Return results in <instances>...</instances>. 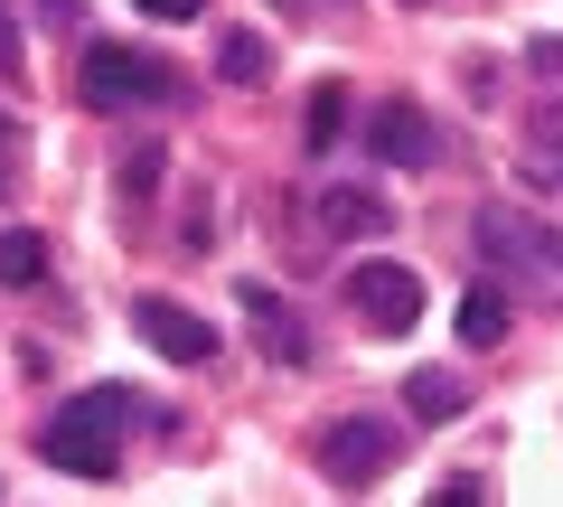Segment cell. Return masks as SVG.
<instances>
[{"label":"cell","instance_id":"6da1fadb","mask_svg":"<svg viewBox=\"0 0 563 507\" xmlns=\"http://www.w3.org/2000/svg\"><path fill=\"white\" fill-rule=\"evenodd\" d=\"M141 414V395L132 386H95V395H76L66 414H47L38 423V461L47 470H66V480H113L122 470V442L113 432Z\"/></svg>","mask_w":563,"mask_h":507},{"label":"cell","instance_id":"7a4b0ae2","mask_svg":"<svg viewBox=\"0 0 563 507\" xmlns=\"http://www.w3.org/2000/svg\"><path fill=\"white\" fill-rule=\"evenodd\" d=\"M76 85H85V103H103V113H132V103H179V76H169L161 57H141V47H122V38H95L76 57Z\"/></svg>","mask_w":563,"mask_h":507},{"label":"cell","instance_id":"3957f363","mask_svg":"<svg viewBox=\"0 0 563 507\" xmlns=\"http://www.w3.org/2000/svg\"><path fill=\"white\" fill-rule=\"evenodd\" d=\"M479 254L498 273H526V283H563V235L544 217H526V207H479Z\"/></svg>","mask_w":563,"mask_h":507},{"label":"cell","instance_id":"277c9868","mask_svg":"<svg viewBox=\"0 0 563 507\" xmlns=\"http://www.w3.org/2000/svg\"><path fill=\"white\" fill-rule=\"evenodd\" d=\"M395 423H385V414H339V423L320 432V470L339 488H366V480H385V470H395Z\"/></svg>","mask_w":563,"mask_h":507},{"label":"cell","instance_id":"5b68a950","mask_svg":"<svg viewBox=\"0 0 563 507\" xmlns=\"http://www.w3.org/2000/svg\"><path fill=\"white\" fill-rule=\"evenodd\" d=\"M132 329H141V348H161L169 366H207V357H217V329H207L188 301H161V291H141V301H132Z\"/></svg>","mask_w":563,"mask_h":507},{"label":"cell","instance_id":"8992f818","mask_svg":"<svg viewBox=\"0 0 563 507\" xmlns=\"http://www.w3.org/2000/svg\"><path fill=\"white\" fill-rule=\"evenodd\" d=\"M347 301H357V320H376V329H413L422 320L413 264H357V273H347Z\"/></svg>","mask_w":563,"mask_h":507},{"label":"cell","instance_id":"52a82bcc","mask_svg":"<svg viewBox=\"0 0 563 507\" xmlns=\"http://www.w3.org/2000/svg\"><path fill=\"white\" fill-rule=\"evenodd\" d=\"M235 310L263 329V357H273V366H310V329H301V310L282 301V291H263V283H235Z\"/></svg>","mask_w":563,"mask_h":507},{"label":"cell","instance_id":"ba28073f","mask_svg":"<svg viewBox=\"0 0 563 507\" xmlns=\"http://www.w3.org/2000/svg\"><path fill=\"white\" fill-rule=\"evenodd\" d=\"M310 225H320L329 244H366L395 225V207H385V188H320L310 198Z\"/></svg>","mask_w":563,"mask_h":507},{"label":"cell","instance_id":"9c48e42d","mask_svg":"<svg viewBox=\"0 0 563 507\" xmlns=\"http://www.w3.org/2000/svg\"><path fill=\"white\" fill-rule=\"evenodd\" d=\"M366 142H376L385 169H432V161H442V132L422 122V103H385V113L366 122Z\"/></svg>","mask_w":563,"mask_h":507},{"label":"cell","instance_id":"30bf717a","mask_svg":"<svg viewBox=\"0 0 563 507\" xmlns=\"http://www.w3.org/2000/svg\"><path fill=\"white\" fill-rule=\"evenodd\" d=\"M47 283V235L38 225H0V291H38Z\"/></svg>","mask_w":563,"mask_h":507},{"label":"cell","instance_id":"8fae6325","mask_svg":"<svg viewBox=\"0 0 563 507\" xmlns=\"http://www.w3.org/2000/svg\"><path fill=\"white\" fill-rule=\"evenodd\" d=\"M461 405H470V395H461L451 366H413V376H404V414H422V423H451Z\"/></svg>","mask_w":563,"mask_h":507},{"label":"cell","instance_id":"7c38bea8","mask_svg":"<svg viewBox=\"0 0 563 507\" xmlns=\"http://www.w3.org/2000/svg\"><path fill=\"white\" fill-rule=\"evenodd\" d=\"M507 339V291L498 283H470L461 291V348H498Z\"/></svg>","mask_w":563,"mask_h":507},{"label":"cell","instance_id":"4fadbf2b","mask_svg":"<svg viewBox=\"0 0 563 507\" xmlns=\"http://www.w3.org/2000/svg\"><path fill=\"white\" fill-rule=\"evenodd\" d=\"M339 132H347V85L329 76V85H310V103H301V142H310V151H329Z\"/></svg>","mask_w":563,"mask_h":507},{"label":"cell","instance_id":"5bb4252c","mask_svg":"<svg viewBox=\"0 0 563 507\" xmlns=\"http://www.w3.org/2000/svg\"><path fill=\"white\" fill-rule=\"evenodd\" d=\"M217 76L225 85H263V76H273V47H263L254 29H225V38H217Z\"/></svg>","mask_w":563,"mask_h":507},{"label":"cell","instance_id":"9a60e30c","mask_svg":"<svg viewBox=\"0 0 563 507\" xmlns=\"http://www.w3.org/2000/svg\"><path fill=\"white\" fill-rule=\"evenodd\" d=\"M526 169L536 179H563V103H536V122H526Z\"/></svg>","mask_w":563,"mask_h":507},{"label":"cell","instance_id":"2e32d148","mask_svg":"<svg viewBox=\"0 0 563 507\" xmlns=\"http://www.w3.org/2000/svg\"><path fill=\"white\" fill-rule=\"evenodd\" d=\"M422 507H488V488H479V480H442Z\"/></svg>","mask_w":563,"mask_h":507},{"label":"cell","instance_id":"e0dca14e","mask_svg":"<svg viewBox=\"0 0 563 507\" xmlns=\"http://www.w3.org/2000/svg\"><path fill=\"white\" fill-rule=\"evenodd\" d=\"M151 179H161V151H132V161H122V188H132V198H141V188H151Z\"/></svg>","mask_w":563,"mask_h":507},{"label":"cell","instance_id":"ac0fdd59","mask_svg":"<svg viewBox=\"0 0 563 507\" xmlns=\"http://www.w3.org/2000/svg\"><path fill=\"white\" fill-rule=\"evenodd\" d=\"M132 10H141V20H198L207 0H132Z\"/></svg>","mask_w":563,"mask_h":507},{"label":"cell","instance_id":"d6986e66","mask_svg":"<svg viewBox=\"0 0 563 507\" xmlns=\"http://www.w3.org/2000/svg\"><path fill=\"white\" fill-rule=\"evenodd\" d=\"M0 76L20 85V29H10V10H0Z\"/></svg>","mask_w":563,"mask_h":507},{"label":"cell","instance_id":"ffe728a7","mask_svg":"<svg viewBox=\"0 0 563 507\" xmlns=\"http://www.w3.org/2000/svg\"><path fill=\"white\" fill-rule=\"evenodd\" d=\"M10 169H20V132H10V113H0V188H10Z\"/></svg>","mask_w":563,"mask_h":507},{"label":"cell","instance_id":"44dd1931","mask_svg":"<svg viewBox=\"0 0 563 507\" xmlns=\"http://www.w3.org/2000/svg\"><path fill=\"white\" fill-rule=\"evenodd\" d=\"M536 66H554V76H563V29H554V38H536Z\"/></svg>","mask_w":563,"mask_h":507},{"label":"cell","instance_id":"7402d4cb","mask_svg":"<svg viewBox=\"0 0 563 507\" xmlns=\"http://www.w3.org/2000/svg\"><path fill=\"white\" fill-rule=\"evenodd\" d=\"M38 10H47V20H76V10H85V0H38Z\"/></svg>","mask_w":563,"mask_h":507}]
</instances>
